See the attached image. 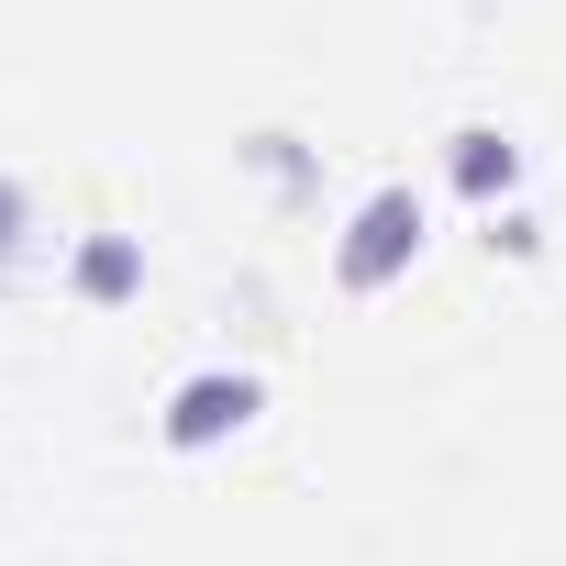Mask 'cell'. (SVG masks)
<instances>
[{
    "instance_id": "cell-2",
    "label": "cell",
    "mask_w": 566,
    "mask_h": 566,
    "mask_svg": "<svg viewBox=\"0 0 566 566\" xmlns=\"http://www.w3.org/2000/svg\"><path fill=\"white\" fill-rule=\"evenodd\" d=\"M222 422H244V389H222V378H200V389L178 400V433H222Z\"/></svg>"
},
{
    "instance_id": "cell-3",
    "label": "cell",
    "mask_w": 566,
    "mask_h": 566,
    "mask_svg": "<svg viewBox=\"0 0 566 566\" xmlns=\"http://www.w3.org/2000/svg\"><path fill=\"white\" fill-rule=\"evenodd\" d=\"M0 244H12V189H0Z\"/></svg>"
},
{
    "instance_id": "cell-1",
    "label": "cell",
    "mask_w": 566,
    "mask_h": 566,
    "mask_svg": "<svg viewBox=\"0 0 566 566\" xmlns=\"http://www.w3.org/2000/svg\"><path fill=\"white\" fill-rule=\"evenodd\" d=\"M411 233H422V211H411V200H400V189H389V200H378V211H367V222H356V244H345V277H389V266H400V244H411Z\"/></svg>"
}]
</instances>
